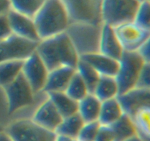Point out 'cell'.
Wrapping results in <instances>:
<instances>
[{"instance_id": "obj_16", "label": "cell", "mask_w": 150, "mask_h": 141, "mask_svg": "<svg viewBox=\"0 0 150 141\" xmlns=\"http://www.w3.org/2000/svg\"><path fill=\"white\" fill-rule=\"evenodd\" d=\"M76 71V69L72 67H60L49 70L43 91L46 93L64 92Z\"/></svg>"}, {"instance_id": "obj_33", "label": "cell", "mask_w": 150, "mask_h": 141, "mask_svg": "<svg viewBox=\"0 0 150 141\" xmlns=\"http://www.w3.org/2000/svg\"><path fill=\"white\" fill-rule=\"evenodd\" d=\"M138 52L142 56L145 63H150V35L139 48Z\"/></svg>"}, {"instance_id": "obj_7", "label": "cell", "mask_w": 150, "mask_h": 141, "mask_svg": "<svg viewBox=\"0 0 150 141\" xmlns=\"http://www.w3.org/2000/svg\"><path fill=\"white\" fill-rule=\"evenodd\" d=\"M38 43L12 34L0 41V63L26 60L36 51Z\"/></svg>"}, {"instance_id": "obj_30", "label": "cell", "mask_w": 150, "mask_h": 141, "mask_svg": "<svg viewBox=\"0 0 150 141\" xmlns=\"http://www.w3.org/2000/svg\"><path fill=\"white\" fill-rule=\"evenodd\" d=\"M136 87L150 90V63H145Z\"/></svg>"}, {"instance_id": "obj_40", "label": "cell", "mask_w": 150, "mask_h": 141, "mask_svg": "<svg viewBox=\"0 0 150 141\" xmlns=\"http://www.w3.org/2000/svg\"><path fill=\"white\" fill-rule=\"evenodd\" d=\"M149 2H150V0H149Z\"/></svg>"}, {"instance_id": "obj_35", "label": "cell", "mask_w": 150, "mask_h": 141, "mask_svg": "<svg viewBox=\"0 0 150 141\" xmlns=\"http://www.w3.org/2000/svg\"><path fill=\"white\" fill-rule=\"evenodd\" d=\"M0 141H13L10 135L5 132V130H2L0 132Z\"/></svg>"}, {"instance_id": "obj_21", "label": "cell", "mask_w": 150, "mask_h": 141, "mask_svg": "<svg viewBox=\"0 0 150 141\" xmlns=\"http://www.w3.org/2000/svg\"><path fill=\"white\" fill-rule=\"evenodd\" d=\"M109 126L114 135V141H125L136 135L133 120L126 114Z\"/></svg>"}, {"instance_id": "obj_29", "label": "cell", "mask_w": 150, "mask_h": 141, "mask_svg": "<svg viewBox=\"0 0 150 141\" xmlns=\"http://www.w3.org/2000/svg\"><path fill=\"white\" fill-rule=\"evenodd\" d=\"M100 127V124L98 120L85 123L82 126L76 140L78 141H95Z\"/></svg>"}, {"instance_id": "obj_12", "label": "cell", "mask_w": 150, "mask_h": 141, "mask_svg": "<svg viewBox=\"0 0 150 141\" xmlns=\"http://www.w3.org/2000/svg\"><path fill=\"white\" fill-rule=\"evenodd\" d=\"M7 17L13 34L35 42L40 41L32 18L13 10L7 13Z\"/></svg>"}, {"instance_id": "obj_15", "label": "cell", "mask_w": 150, "mask_h": 141, "mask_svg": "<svg viewBox=\"0 0 150 141\" xmlns=\"http://www.w3.org/2000/svg\"><path fill=\"white\" fill-rule=\"evenodd\" d=\"M80 59L89 63L100 76L115 77L119 70V60L105 55L100 52L81 56Z\"/></svg>"}, {"instance_id": "obj_27", "label": "cell", "mask_w": 150, "mask_h": 141, "mask_svg": "<svg viewBox=\"0 0 150 141\" xmlns=\"http://www.w3.org/2000/svg\"><path fill=\"white\" fill-rule=\"evenodd\" d=\"M64 92L75 101H78L89 93L86 85L77 71L72 77Z\"/></svg>"}, {"instance_id": "obj_37", "label": "cell", "mask_w": 150, "mask_h": 141, "mask_svg": "<svg viewBox=\"0 0 150 141\" xmlns=\"http://www.w3.org/2000/svg\"><path fill=\"white\" fill-rule=\"evenodd\" d=\"M125 141H142V140L139 137L137 136V135H135V136L129 138V139H127V140H125Z\"/></svg>"}, {"instance_id": "obj_18", "label": "cell", "mask_w": 150, "mask_h": 141, "mask_svg": "<svg viewBox=\"0 0 150 141\" xmlns=\"http://www.w3.org/2000/svg\"><path fill=\"white\" fill-rule=\"evenodd\" d=\"M101 103L93 93H89L79 101L78 113L84 123L97 121L99 118Z\"/></svg>"}, {"instance_id": "obj_26", "label": "cell", "mask_w": 150, "mask_h": 141, "mask_svg": "<svg viewBox=\"0 0 150 141\" xmlns=\"http://www.w3.org/2000/svg\"><path fill=\"white\" fill-rule=\"evenodd\" d=\"M46 0H10L11 10L32 18Z\"/></svg>"}, {"instance_id": "obj_14", "label": "cell", "mask_w": 150, "mask_h": 141, "mask_svg": "<svg viewBox=\"0 0 150 141\" xmlns=\"http://www.w3.org/2000/svg\"><path fill=\"white\" fill-rule=\"evenodd\" d=\"M99 52L119 60L124 52L113 26L103 24L100 39Z\"/></svg>"}, {"instance_id": "obj_36", "label": "cell", "mask_w": 150, "mask_h": 141, "mask_svg": "<svg viewBox=\"0 0 150 141\" xmlns=\"http://www.w3.org/2000/svg\"><path fill=\"white\" fill-rule=\"evenodd\" d=\"M56 141H78L76 138L62 136V135H57Z\"/></svg>"}, {"instance_id": "obj_28", "label": "cell", "mask_w": 150, "mask_h": 141, "mask_svg": "<svg viewBox=\"0 0 150 141\" xmlns=\"http://www.w3.org/2000/svg\"><path fill=\"white\" fill-rule=\"evenodd\" d=\"M133 21L150 33V2L149 1L139 4Z\"/></svg>"}, {"instance_id": "obj_32", "label": "cell", "mask_w": 150, "mask_h": 141, "mask_svg": "<svg viewBox=\"0 0 150 141\" xmlns=\"http://www.w3.org/2000/svg\"><path fill=\"white\" fill-rule=\"evenodd\" d=\"M95 141H114V135L109 126H101Z\"/></svg>"}, {"instance_id": "obj_3", "label": "cell", "mask_w": 150, "mask_h": 141, "mask_svg": "<svg viewBox=\"0 0 150 141\" xmlns=\"http://www.w3.org/2000/svg\"><path fill=\"white\" fill-rule=\"evenodd\" d=\"M102 25L83 21H71L65 32L79 57L99 51Z\"/></svg>"}, {"instance_id": "obj_19", "label": "cell", "mask_w": 150, "mask_h": 141, "mask_svg": "<svg viewBox=\"0 0 150 141\" xmlns=\"http://www.w3.org/2000/svg\"><path fill=\"white\" fill-rule=\"evenodd\" d=\"M48 95L63 118L78 113L79 102L70 98L65 92L50 93Z\"/></svg>"}, {"instance_id": "obj_4", "label": "cell", "mask_w": 150, "mask_h": 141, "mask_svg": "<svg viewBox=\"0 0 150 141\" xmlns=\"http://www.w3.org/2000/svg\"><path fill=\"white\" fill-rule=\"evenodd\" d=\"M119 63L115 79L120 95L136 88L145 62L138 51H124Z\"/></svg>"}, {"instance_id": "obj_31", "label": "cell", "mask_w": 150, "mask_h": 141, "mask_svg": "<svg viewBox=\"0 0 150 141\" xmlns=\"http://www.w3.org/2000/svg\"><path fill=\"white\" fill-rule=\"evenodd\" d=\"M13 34L7 14L0 15V41Z\"/></svg>"}, {"instance_id": "obj_5", "label": "cell", "mask_w": 150, "mask_h": 141, "mask_svg": "<svg viewBox=\"0 0 150 141\" xmlns=\"http://www.w3.org/2000/svg\"><path fill=\"white\" fill-rule=\"evenodd\" d=\"M13 141H56L57 135L31 118L13 120L4 128Z\"/></svg>"}, {"instance_id": "obj_23", "label": "cell", "mask_w": 150, "mask_h": 141, "mask_svg": "<svg viewBox=\"0 0 150 141\" xmlns=\"http://www.w3.org/2000/svg\"><path fill=\"white\" fill-rule=\"evenodd\" d=\"M131 118L134 123L136 135L142 141H150V107L141 109Z\"/></svg>"}, {"instance_id": "obj_39", "label": "cell", "mask_w": 150, "mask_h": 141, "mask_svg": "<svg viewBox=\"0 0 150 141\" xmlns=\"http://www.w3.org/2000/svg\"><path fill=\"white\" fill-rule=\"evenodd\" d=\"M4 126H1V125H0V132H1V131L4 130Z\"/></svg>"}, {"instance_id": "obj_20", "label": "cell", "mask_w": 150, "mask_h": 141, "mask_svg": "<svg viewBox=\"0 0 150 141\" xmlns=\"http://www.w3.org/2000/svg\"><path fill=\"white\" fill-rule=\"evenodd\" d=\"M93 94L100 101L117 98L119 95V88L115 77L100 76Z\"/></svg>"}, {"instance_id": "obj_1", "label": "cell", "mask_w": 150, "mask_h": 141, "mask_svg": "<svg viewBox=\"0 0 150 141\" xmlns=\"http://www.w3.org/2000/svg\"><path fill=\"white\" fill-rule=\"evenodd\" d=\"M36 52L48 70L60 67L76 69L80 60L74 45L65 32L41 40L38 43Z\"/></svg>"}, {"instance_id": "obj_22", "label": "cell", "mask_w": 150, "mask_h": 141, "mask_svg": "<svg viewBox=\"0 0 150 141\" xmlns=\"http://www.w3.org/2000/svg\"><path fill=\"white\" fill-rule=\"evenodd\" d=\"M84 123V121L79 113H76L68 117L64 118L55 132L57 135L76 139Z\"/></svg>"}, {"instance_id": "obj_25", "label": "cell", "mask_w": 150, "mask_h": 141, "mask_svg": "<svg viewBox=\"0 0 150 141\" xmlns=\"http://www.w3.org/2000/svg\"><path fill=\"white\" fill-rule=\"evenodd\" d=\"M76 71L84 81L89 93H93L100 75L89 63L80 59L76 67Z\"/></svg>"}, {"instance_id": "obj_13", "label": "cell", "mask_w": 150, "mask_h": 141, "mask_svg": "<svg viewBox=\"0 0 150 141\" xmlns=\"http://www.w3.org/2000/svg\"><path fill=\"white\" fill-rule=\"evenodd\" d=\"M31 119L42 127L56 132L63 117L48 95V98L38 107Z\"/></svg>"}, {"instance_id": "obj_8", "label": "cell", "mask_w": 150, "mask_h": 141, "mask_svg": "<svg viewBox=\"0 0 150 141\" xmlns=\"http://www.w3.org/2000/svg\"><path fill=\"white\" fill-rule=\"evenodd\" d=\"M71 21H83L101 24L103 0H61Z\"/></svg>"}, {"instance_id": "obj_11", "label": "cell", "mask_w": 150, "mask_h": 141, "mask_svg": "<svg viewBox=\"0 0 150 141\" xmlns=\"http://www.w3.org/2000/svg\"><path fill=\"white\" fill-rule=\"evenodd\" d=\"M125 114L130 118L139 110L150 107V90L136 87L117 96Z\"/></svg>"}, {"instance_id": "obj_2", "label": "cell", "mask_w": 150, "mask_h": 141, "mask_svg": "<svg viewBox=\"0 0 150 141\" xmlns=\"http://www.w3.org/2000/svg\"><path fill=\"white\" fill-rule=\"evenodd\" d=\"M33 19L40 41L64 32L71 22L61 0H46Z\"/></svg>"}, {"instance_id": "obj_9", "label": "cell", "mask_w": 150, "mask_h": 141, "mask_svg": "<svg viewBox=\"0 0 150 141\" xmlns=\"http://www.w3.org/2000/svg\"><path fill=\"white\" fill-rule=\"evenodd\" d=\"M114 28L124 51H138L150 35L149 32L134 21L122 24Z\"/></svg>"}, {"instance_id": "obj_24", "label": "cell", "mask_w": 150, "mask_h": 141, "mask_svg": "<svg viewBox=\"0 0 150 141\" xmlns=\"http://www.w3.org/2000/svg\"><path fill=\"white\" fill-rule=\"evenodd\" d=\"M24 60H13L0 63V87L4 88L22 73Z\"/></svg>"}, {"instance_id": "obj_6", "label": "cell", "mask_w": 150, "mask_h": 141, "mask_svg": "<svg viewBox=\"0 0 150 141\" xmlns=\"http://www.w3.org/2000/svg\"><path fill=\"white\" fill-rule=\"evenodd\" d=\"M139 4L137 0H103V24L115 27L122 24L133 21Z\"/></svg>"}, {"instance_id": "obj_17", "label": "cell", "mask_w": 150, "mask_h": 141, "mask_svg": "<svg viewBox=\"0 0 150 141\" xmlns=\"http://www.w3.org/2000/svg\"><path fill=\"white\" fill-rule=\"evenodd\" d=\"M118 98L102 101L98 122L101 126H111L124 115Z\"/></svg>"}, {"instance_id": "obj_34", "label": "cell", "mask_w": 150, "mask_h": 141, "mask_svg": "<svg viewBox=\"0 0 150 141\" xmlns=\"http://www.w3.org/2000/svg\"><path fill=\"white\" fill-rule=\"evenodd\" d=\"M11 10L10 0H0V15H6Z\"/></svg>"}, {"instance_id": "obj_10", "label": "cell", "mask_w": 150, "mask_h": 141, "mask_svg": "<svg viewBox=\"0 0 150 141\" xmlns=\"http://www.w3.org/2000/svg\"><path fill=\"white\" fill-rule=\"evenodd\" d=\"M48 72V68L36 51L23 62L22 73L35 93L43 91Z\"/></svg>"}, {"instance_id": "obj_38", "label": "cell", "mask_w": 150, "mask_h": 141, "mask_svg": "<svg viewBox=\"0 0 150 141\" xmlns=\"http://www.w3.org/2000/svg\"><path fill=\"white\" fill-rule=\"evenodd\" d=\"M139 3H142V2H144V1H149V0H137Z\"/></svg>"}]
</instances>
